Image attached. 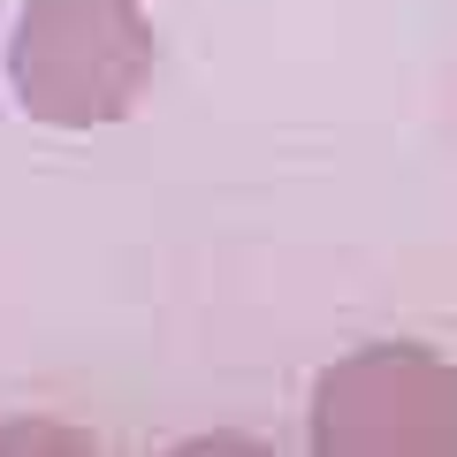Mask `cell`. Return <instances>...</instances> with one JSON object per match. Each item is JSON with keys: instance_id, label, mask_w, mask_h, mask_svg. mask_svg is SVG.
Wrapping results in <instances>:
<instances>
[{"instance_id": "1", "label": "cell", "mask_w": 457, "mask_h": 457, "mask_svg": "<svg viewBox=\"0 0 457 457\" xmlns=\"http://www.w3.org/2000/svg\"><path fill=\"white\" fill-rule=\"evenodd\" d=\"M153 23L137 0H31L8 38V84L46 130H99L153 84Z\"/></svg>"}, {"instance_id": "2", "label": "cell", "mask_w": 457, "mask_h": 457, "mask_svg": "<svg viewBox=\"0 0 457 457\" xmlns=\"http://www.w3.org/2000/svg\"><path fill=\"white\" fill-rule=\"evenodd\" d=\"M312 450L336 457H442L457 450V366L420 343L351 351L312 381Z\"/></svg>"}]
</instances>
